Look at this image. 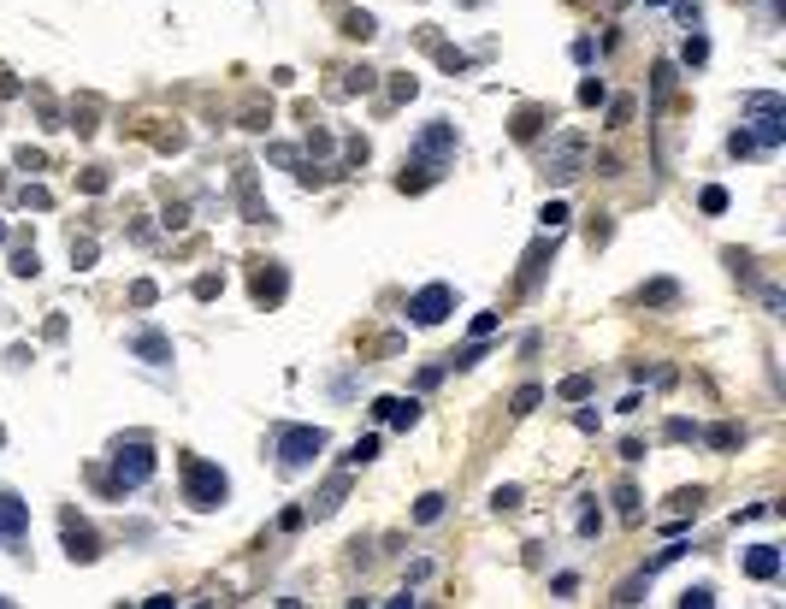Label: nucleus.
Segmentation results:
<instances>
[{"instance_id": "nucleus-1", "label": "nucleus", "mask_w": 786, "mask_h": 609, "mask_svg": "<svg viewBox=\"0 0 786 609\" xmlns=\"http://www.w3.org/2000/svg\"><path fill=\"white\" fill-rule=\"evenodd\" d=\"M184 497H190L196 509H219V503L231 497V479L219 474L213 462H184Z\"/></svg>"}, {"instance_id": "nucleus-2", "label": "nucleus", "mask_w": 786, "mask_h": 609, "mask_svg": "<svg viewBox=\"0 0 786 609\" xmlns=\"http://www.w3.org/2000/svg\"><path fill=\"white\" fill-rule=\"evenodd\" d=\"M745 113L757 119V136H751L757 148H775V142L786 136V125H781V119H786L781 95H745Z\"/></svg>"}, {"instance_id": "nucleus-3", "label": "nucleus", "mask_w": 786, "mask_h": 609, "mask_svg": "<svg viewBox=\"0 0 786 609\" xmlns=\"http://www.w3.org/2000/svg\"><path fill=\"white\" fill-rule=\"evenodd\" d=\"M320 450H326V432H320V426H290V432L278 438V456H284V468H308Z\"/></svg>"}, {"instance_id": "nucleus-4", "label": "nucleus", "mask_w": 786, "mask_h": 609, "mask_svg": "<svg viewBox=\"0 0 786 609\" xmlns=\"http://www.w3.org/2000/svg\"><path fill=\"white\" fill-rule=\"evenodd\" d=\"M148 474H154V456H148V444H142V438H131V444H119V450H113V479H119L125 491H136Z\"/></svg>"}, {"instance_id": "nucleus-5", "label": "nucleus", "mask_w": 786, "mask_h": 609, "mask_svg": "<svg viewBox=\"0 0 786 609\" xmlns=\"http://www.w3.org/2000/svg\"><path fill=\"white\" fill-rule=\"evenodd\" d=\"M456 308V296H450V284H426L414 302H408V314H414V326H438L444 314Z\"/></svg>"}, {"instance_id": "nucleus-6", "label": "nucleus", "mask_w": 786, "mask_h": 609, "mask_svg": "<svg viewBox=\"0 0 786 609\" xmlns=\"http://www.w3.org/2000/svg\"><path fill=\"white\" fill-rule=\"evenodd\" d=\"M379 420H391V426H414V420H420V403H414V397H379Z\"/></svg>"}, {"instance_id": "nucleus-7", "label": "nucleus", "mask_w": 786, "mask_h": 609, "mask_svg": "<svg viewBox=\"0 0 786 609\" xmlns=\"http://www.w3.org/2000/svg\"><path fill=\"white\" fill-rule=\"evenodd\" d=\"M745 574H751V580H775V574H781V556H775V544H757V550L745 556Z\"/></svg>"}, {"instance_id": "nucleus-8", "label": "nucleus", "mask_w": 786, "mask_h": 609, "mask_svg": "<svg viewBox=\"0 0 786 609\" xmlns=\"http://www.w3.org/2000/svg\"><path fill=\"white\" fill-rule=\"evenodd\" d=\"M24 527H30V521H24V503H18V497H0V533L18 544V539H24Z\"/></svg>"}, {"instance_id": "nucleus-9", "label": "nucleus", "mask_w": 786, "mask_h": 609, "mask_svg": "<svg viewBox=\"0 0 786 609\" xmlns=\"http://www.w3.org/2000/svg\"><path fill=\"white\" fill-rule=\"evenodd\" d=\"M131 349H136V355H148L154 367H166V361H172V343H166V338H154V332H136V338H131Z\"/></svg>"}, {"instance_id": "nucleus-10", "label": "nucleus", "mask_w": 786, "mask_h": 609, "mask_svg": "<svg viewBox=\"0 0 786 609\" xmlns=\"http://www.w3.org/2000/svg\"><path fill=\"white\" fill-rule=\"evenodd\" d=\"M66 544H71V556H95V539H89V527H77V521H66Z\"/></svg>"}, {"instance_id": "nucleus-11", "label": "nucleus", "mask_w": 786, "mask_h": 609, "mask_svg": "<svg viewBox=\"0 0 786 609\" xmlns=\"http://www.w3.org/2000/svg\"><path fill=\"white\" fill-rule=\"evenodd\" d=\"M255 296H261V302H278V296H284V272H272V278H255Z\"/></svg>"}, {"instance_id": "nucleus-12", "label": "nucleus", "mask_w": 786, "mask_h": 609, "mask_svg": "<svg viewBox=\"0 0 786 609\" xmlns=\"http://www.w3.org/2000/svg\"><path fill=\"white\" fill-rule=\"evenodd\" d=\"M379 456V438H355V450H349V462H373Z\"/></svg>"}, {"instance_id": "nucleus-13", "label": "nucleus", "mask_w": 786, "mask_h": 609, "mask_svg": "<svg viewBox=\"0 0 786 609\" xmlns=\"http://www.w3.org/2000/svg\"><path fill=\"white\" fill-rule=\"evenodd\" d=\"M414 515H420V521H438V515H444V497H420V509H414Z\"/></svg>"}, {"instance_id": "nucleus-14", "label": "nucleus", "mask_w": 786, "mask_h": 609, "mask_svg": "<svg viewBox=\"0 0 786 609\" xmlns=\"http://www.w3.org/2000/svg\"><path fill=\"white\" fill-rule=\"evenodd\" d=\"M692 604L710 609V604H716V592H710V586H692V592H686V609H692Z\"/></svg>"}, {"instance_id": "nucleus-15", "label": "nucleus", "mask_w": 786, "mask_h": 609, "mask_svg": "<svg viewBox=\"0 0 786 609\" xmlns=\"http://www.w3.org/2000/svg\"><path fill=\"white\" fill-rule=\"evenodd\" d=\"M12 272H24V278H30V272H36V249H18V255H12Z\"/></svg>"}, {"instance_id": "nucleus-16", "label": "nucleus", "mask_w": 786, "mask_h": 609, "mask_svg": "<svg viewBox=\"0 0 786 609\" xmlns=\"http://www.w3.org/2000/svg\"><path fill=\"white\" fill-rule=\"evenodd\" d=\"M0 243H6V225H0Z\"/></svg>"}]
</instances>
